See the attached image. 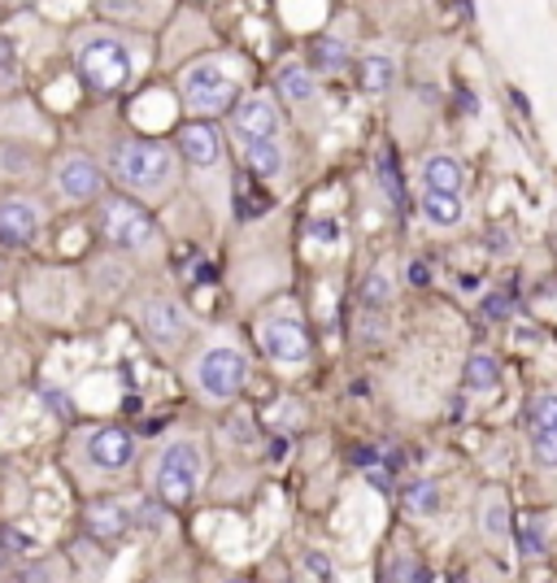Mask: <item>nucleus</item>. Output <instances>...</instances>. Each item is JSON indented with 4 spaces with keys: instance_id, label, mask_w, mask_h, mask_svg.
I'll return each instance as SVG.
<instances>
[{
    "instance_id": "18",
    "label": "nucleus",
    "mask_w": 557,
    "mask_h": 583,
    "mask_svg": "<svg viewBox=\"0 0 557 583\" xmlns=\"http://www.w3.org/2000/svg\"><path fill=\"white\" fill-rule=\"evenodd\" d=\"M87 531L101 540H118L132 531V513L123 510L118 501H92L87 506Z\"/></svg>"
},
{
    "instance_id": "21",
    "label": "nucleus",
    "mask_w": 557,
    "mask_h": 583,
    "mask_svg": "<svg viewBox=\"0 0 557 583\" xmlns=\"http://www.w3.org/2000/svg\"><path fill=\"white\" fill-rule=\"evenodd\" d=\"M496 383H501V362L492 353H471L466 358V392L487 396V392H496Z\"/></svg>"
},
{
    "instance_id": "31",
    "label": "nucleus",
    "mask_w": 557,
    "mask_h": 583,
    "mask_svg": "<svg viewBox=\"0 0 557 583\" xmlns=\"http://www.w3.org/2000/svg\"><path fill=\"white\" fill-rule=\"evenodd\" d=\"M379 183L388 188L392 201H401V179H397V170H392V152H379Z\"/></svg>"
},
{
    "instance_id": "30",
    "label": "nucleus",
    "mask_w": 557,
    "mask_h": 583,
    "mask_svg": "<svg viewBox=\"0 0 557 583\" xmlns=\"http://www.w3.org/2000/svg\"><path fill=\"white\" fill-rule=\"evenodd\" d=\"M480 314H484L487 322H501V318H509V296H505V292H487L484 300H480Z\"/></svg>"
},
{
    "instance_id": "26",
    "label": "nucleus",
    "mask_w": 557,
    "mask_h": 583,
    "mask_svg": "<svg viewBox=\"0 0 557 583\" xmlns=\"http://www.w3.org/2000/svg\"><path fill=\"white\" fill-rule=\"evenodd\" d=\"M301 571H305L309 580H336V566H332V558H327L323 549H309V553L301 558Z\"/></svg>"
},
{
    "instance_id": "32",
    "label": "nucleus",
    "mask_w": 557,
    "mask_h": 583,
    "mask_svg": "<svg viewBox=\"0 0 557 583\" xmlns=\"http://www.w3.org/2000/svg\"><path fill=\"white\" fill-rule=\"evenodd\" d=\"M427 279H431V271H427L422 262H410V284H414V288H422Z\"/></svg>"
},
{
    "instance_id": "23",
    "label": "nucleus",
    "mask_w": 557,
    "mask_h": 583,
    "mask_svg": "<svg viewBox=\"0 0 557 583\" xmlns=\"http://www.w3.org/2000/svg\"><path fill=\"white\" fill-rule=\"evenodd\" d=\"M532 457L536 466L557 470V427H532Z\"/></svg>"
},
{
    "instance_id": "17",
    "label": "nucleus",
    "mask_w": 557,
    "mask_h": 583,
    "mask_svg": "<svg viewBox=\"0 0 557 583\" xmlns=\"http://www.w3.org/2000/svg\"><path fill=\"white\" fill-rule=\"evenodd\" d=\"M418 214L431 222L435 231H453V226H462V219H466V205H462L458 192H427V188H422Z\"/></svg>"
},
{
    "instance_id": "4",
    "label": "nucleus",
    "mask_w": 557,
    "mask_h": 583,
    "mask_svg": "<svg viewBox=\"0 0 557 583\" xmlns=\"http://www.w3.org/2000/svg\"><path fill=\"white\" fill-rule=\"evenodd\" d=\"M192 383H197V392L206 396L209 405H227V401H235V396L244 392V383H249V362H244L240 349L213 344V349H206V353L197 358V365H192Z\"/></svg>"
},
{
    "instance_id": "2",
    "label": "nucleus",
    "mask_w": 557,
    "mask_h": 583,
    "mask_svg": "<svg viewBox=\"0 0 557 583\" xmlns=\"http://www.w3.org/2000/svg\"><path fill=\"white\" fill-rule=\"evenodd\" d=\"M74 66L83 74V83L92 92H123L132 83V49L118 40V35H105V31H92L78 40L74 49Z\"/></svg>"
},
{
    "instance_id": "14",
    "label": "nucleus",
    "mask_w": 557,
    "mask_h": 583,
    "mask_svg": "<svg viewBox=\"0 0 557 583\" xmlns=\"http://www.w3.org/2000/svg\"><path fill=\"white\" fill-rule=\"evenodd\" d=\"M397 57L392 53H383V49H375V53H366L361 62H357V83H361V92L366 96H388L392 87H397Z\"/></svg>"
},
{
    "instance_id": "3",
    "label": "nucleus",
    "mask_w": 557,
    "mask_h": 583,
    "mask_svg": "<svg viewBox=\"0 0 557 583\" xmlns=\"http://www.w3.org/2000/svg\"><path fill=\"white\" fill-rule=\"evenodd\" d=\"M201 470H206V457H201V444L197 439H170L157 457V470H153V488L166 506H188L201 488Z\"/></svg>"
},
{
    "instance_id": "5",
    "label": "nucleus",
    "mask_w": 557,
    "mask_h": 583,
    "mask_svg": "<svg viewBox=\"0 0 557 583\" xmlns=\"http://www.w3.org/2000/svg\"><path fill=\"white\" fill-rule=\"evenodd\" d=\"M179 92H183V100H188V109H197V114H231V105L240 100L235 96V78L222 71L218 62H192L188 71L179 74Z\"/></svg>"
},
{
    "instance_id": "9",
    "label": "nucleus",
    "mask_w": 557,
    "mask_h": 583,
    "mask_svg": "<svg viewBox=\"0 0 557 583\" xmlns=\"http://www.w3.org/2000/svg\"><path fill=\"white\" fill-rule=\"evenodd\" d=\"M262 353L278 365H305L309 362V336L296 318H266L262 322Z\"/></svg>"
},
{
    "instance_id": "34",
    "label": "nucleus",
    "mask_w": 557,
    "mask_h": 583,
    "mask_svg": "<svg viewBox=\"0 0 557 583\" xmlns=\"http://www.w3.org/2000/svg\"><path fill=\"white\" fill-rule=\"evenodd\" d=\"M9 57H13V44H9V40H4V35H0V71H4V66H9Z\"/></svg>"
},
{
    "instance_id": "19",
    "label": "nucleus",
    "mask_w": 557,
    "mask_h": 583,
    "mask_svg": "<svg viewBox=\"0 0 557 583\" xmlns=\"http://www.w3.org/2000/svg\"><path fill=\"white\" fill-rule=\"evenodd\" d=\"M314 92H318V78H314L309 66H301V62L278 66V96L287 105H305V100H314Z\"/></svg>"
},
{
    "instance_id": "20",
    "label": "nucleus",
    "mask_w": 557,
    "mask_h": 583,
    "mask_svg": "<svg viewBox=\"0 0 557 583\" xmlns=\"http://www.w3.org/2000/svg\"><path fill=\"white\" fill-rule=\"evenodd\" d=\"M345 66H348V44L345 40H336V35L314 40V49H309V71L314 74H340Z\"/></svg>"
},
{
    "instance_id": "13",
    "label": "nucleus",
    "mask_w": 557,
    "mask_h": 583,
    "mask_svg": "<svg viewBox=\"0 0 557 583\" xmlns=\"http://www.w3.org/2000/svg\"><path fill=\"white\" fill-rule=\"evenodd\" d=\"M40 226H44V214H40L35 201H22V197L0 201V240H9V244H31V240L40 235Z\"/></svg>"
},
{
    "instance_id": "7",
    "label": "nucleus",
    "mask_w": 557,
    "mask_h": 583,
    "mask_svg": "<svg viewBox=\"0 0 557 583\" xmlns=\"http://www.w3.org/2000/svg\"><path fill=\"white\" fill-rule=\"evenodd\" d=\"M139 327H144V336H148L157 349H166V353H175V349L188 340V314H183V305H175L170 296L144 300V305H139Z\"/></svg>"
},
{
    "instance_id": "25",
    "label": "nucleus",
    "mask_w": 557,
    "mask_h": 583,
    "mask_svg": "<svg viewBox=\"0 0 557 583\" xmlns=\"http://www.w3.org/2000/svg\"><path fill=\"white\" fill-rule=\"evenodd\" d=\"M527 423H532V427H557V392L532 396V405H527Z\"/></svg>"
},
{
    "instance_id": "35",
    "label": "nucleus",
    "mask_w": 557,
    "mask_h": 583,
    "mask_svg": "<svg viewBox=\"0 0 557 583\" xmlns=\"http://www.w3.org/2000/svg\"><path fill=\"white\" fill-rule=\"evenodd\" d=\"M201 4H206V0H201Z\"/></svg>"
},
{
    "instance_id": "10",
    "label": "nucleus",
    "mask_w": 557,
    "mask_h": 583,
    "mask_svg": "<svg viewBox=\"0 0 557 583\" xmlns=\"http://www.w3.org/2000/svg\"><path fill=\"white\" fill-rule=\"evenodd\" d=\"M53 179H57V192L66 197L70 205H87V201H96L105 192V170L92 157H78V152L57 166Z\"/></svg>"
},
{
    "instance_id": "6",
    "label": "nucleus",
    "mask_w": 557,
    "mask_h": 583,
    "mask_svg": "<svg viewBox=\"0 0 557 583\" xmlns=\"http://www.w3.org/2000/svg\"><path fill=\"white\" fill-rule=\"evenodd\" d=\"M101 231H105V240L114 244V248H123V253H144V248H153L157 244V222L153 214H144L136 201H105V210H101Z\"/></svg>"
},
{
    "instance_id": "24",
    "label": "nucleus",
    "mask_w": 557,
    "mask_h": 583,
    "mask_svg": "<svg viewBox=\"0 0 557 583\" xmlns=\"http://www.w3.org/2000/svg\"><path fill=\"white\" fill-rule=\"evenodd\" d=\"M480 522H484L487 536H496V540H501V536L509 531V510H505V497H496V492H492V497L484 501V510H480Z\"/></svg>"
},
{
    "instance_id": "33",
    "label": "nucleus",
    "mask_w": 557,
    "mask_h": 583,
    "mask_svg": "<svg viewBox=\"0 0 557 583\" xmlns=\"http://www.w3.org/2000/svg\"><path fill=\"white\" fill-rule=\"evenodd\" d=\"M314 235H318V240H336V226H332V222H318Z\"/></svg>"
},
{
    "instance_id": "28",
    "label": "nucleus",
    "mask_w": 557,
    "mask_h": 583,
    "mask_svg": "<svg viewBox=\"0 0 557 583\" xmlns=\"http://www.w3.org/2000/svg\"><path fill=\"white\" fill-rule=\"evenodd\" d=\"M383 580H392V583H414V580H427V571L418 566L414 558H397L388 571H383Z\"/></svg>"
},
{
    "instance_id": "8",
    "label": "nucleus",
    "mask_w": 557,
    "mask_h": 583,
    "mask_svg": "<svg viewBox=\"0 0 557 583\" xmlns=\"http://www.w3.org/2000/svg\"><path fill=\"white\" fill-rule=\"evenodd\" d=\"M83 453H87V462H92V470H101V475H123V470H132V462H136V436L127 432V427H96L87 444H83Z\"/></svg>"
},
{
    "instance_id": "1",
    "label": "nucleus",
    "mask_w": 557,
    "mask_h": 583,
    "mask_svg": "<svg viewBox=\"0 0 557 583\" xmlns=\"http://www.w3.org/2000/svg\"><path fill=\"white\" fill-rule=\"evenodd\" d=\"M114 179L127 188V192H139V197H161L175 179V152L157 140H123L114 148V161H109Z\"/></svg>"
},
{
    "instance_id": "22",
    "label": "nucleus",
    "mask_w": 557,
    "mask_h": 583,
    "mask_svg": "<svg viewBox=\"0 0 557 583\" xmlns=\"http://www.w3.org/2000/svg\"><path fill=\"white\" fill-rule=\"evenodd\" d=\"M406 510L418 513V518H431V513L440 510V488L431 484V479H414V484H406Z\"/></svg>"
},
{
    "instance_id": "15",
    "label": "nucleus",
    "mask_w": 557,
    "mask_h": 583,
    "mask_svg": "<svg viewBox=\"0 0 557 583\" xmlns=\"http://www.w3.org/2000/svg\"><path fill=\"white\" fill-rule=\"evenodd\" d=\"M244 152V166L258 174V179H266V183H275L283 179V170H287V161H283V145H278V136H262V140H244L240 145Z\"/></svg>"
},
{
    "instance_id": "12",
    "label": "nucleus",
    "mask_w": 557,
    "mask_h": 583,
    "mask_svg": "<svg viewBox=\"0 0 557 583\" xmlns=\"http://www.w3.org/2000/svg\"><path fill=\"white\" fill-rule=\"evenodd\" d=\"M175 145L179 152L197 166V170H213L218 161H222V136H218V127L213 123H188V127H179V136H175Z\"/></svg>"
},
{
    "instance_id": "27",
    "label": "nucleus",
    "mask_w": 557,
    "mask_h": 583,
    "mask_svg": "<svg viewBox=\"0 0 557 583\" xmlns=\"http://www.w3.org/2000/svg\"><path fill=\"white\" fill-rule=\"evenodd\" d=\"M361 296H366V305H370V309H383V305L392 300V284H388V275H366V288H361Z\"/></svg>"
},
{
    "instance_id": "16",
    "label": "nucleus",
    "mask_w": 557,
    "mask_h": 583,
    "mask_svg": "<svg viewBox=\"0 0 557 583\" xmlns=\"http://www.w3.org/2000/svg\"><path fill=\"white\" fill-rule=\"evenodd\" d=\"M422 188H427V192H458V197H462V188H466L462 161L449 157V152H431V157L422 161Z\"/></svg>"
},
{
    "instance_id": "29",
    "label": "nucleus",
    "mask_w": 557,
    "mask_h": 583,
    "mask_svg": "<svg viewBox=\"0 0 557 583\" xmlns=\"http://www.w3.org/2000/svg\"><path fill=\"white\" fill-rule=\"evenodd\" d=\"M148 4H153V0H101V9H105L109 18H144Z\"/></svg>"
},
{
    "instance_id": "11",
    "label": "nucleus",
    "mask_w": 557,
    "mask_h": 583,
    "mask_svg": "<svg viewBox=\"0 0 557 583\" xmlns=\"http://www.w3.org/2000/svg\"><path fill=\"white\" fill-rule=\"evenodd\" d=\"M231 136L244 140H262V136H278V105L271 96H244L231 105Z\"/></svg>"
}]
</instances>
